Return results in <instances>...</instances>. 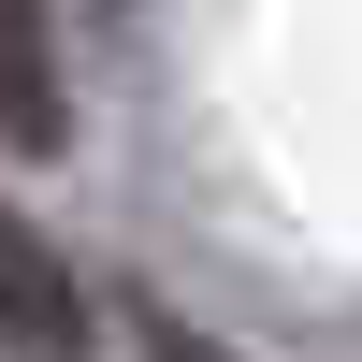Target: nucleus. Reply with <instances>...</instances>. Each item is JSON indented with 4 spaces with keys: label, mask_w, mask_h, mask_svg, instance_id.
Here are the masks:
<instances>
[{
    "label": "nucleus",
    "mask_w": 362,
    "mask_h": 362,
    "mask_svg": "<svg viewBox=\"0 0 362 362\" xmlns=\"http://www.w3.org/2000/svg\"><path fill=\"white\" fill-rule=\"evenodd\" d=\"M0 348H29V362H87V290H73V261H58L29 218H0Z\"/></svg>",
    "instance_id": "obj_1"
},
{
    "label": "nucleus",
    "mask_w": 362,
    "mask_h": 362,
    "mask_svg": "<svg viewBox=\"0 0 362 362\" xmlns=\"http://www.w3.org/2000/svg\"><path fill=\"white\" fill-rule=\"evenodd\" d=\"M0 145L15 160L73 145V87H58V15L44 0H0Z\"/></svg>",
    "instance_id": "obj_2"
}]
</instances>
